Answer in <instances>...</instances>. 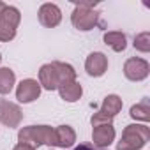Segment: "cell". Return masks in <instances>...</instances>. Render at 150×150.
Instances as JSON below:
<instances>
[{"label": "cell", "mask_w": 150, "mask_h": 150, "mask_svg": "<svg viewBox=\"0 0 150 150\" xmlns=\"http://www.w3.org/2000/svg\"><path fill=\"white\" fill-rule=\"evenodd\" d=\"M20 139H21V143H23L25 139H34V143H35V145H41V143L57 145L55 131H51V129H50V127H46V125H39V127L32 125V127H28V129L21 131V132H20Z\"/></svg>", "instance_id": "6da1fadb"}, {"label": "cell", "mask_w": 150, "mask_h": 150, "mask_svg": "<svg viewBox=\"0 0 150 150\" xmlns=\"http://www.w3.org/2000/svg\"><path fill=\"white\" fill-rule=\"evenodd\" d=\"M20 21V13L14 7H6L0 14V39L9 41L16 34V25Z\"/></svg>", "instance_id": "7a4b0ae2"}, {"label": "cell", "mask_w": 150, "mask_h": 150, "mask_svg": "<svg viewBox=\"0 0 150 150\" xmlns=\"http://www.w3.org/2000/svg\"><path fill=\"white\" fill-rule=\"evenodd\" d=\"M97 21V13L94 11H87V6H78L74 9V14H72V23L74 27H78L80 30H90Z\"/></svg>", "instance_id": "3957f363"}, {"label": "cell", "mask_w": 150, "mask_h": 150, "mask_svg": "<svg viewBox=\"0 0 150 150\" xmlns=\"http://www.w3.org/2000/svg\"><path fill=\"white\" fill-rule=\"evenodd\" d=\"M146 74H148V64L141 58H131L127 60L125 64V76L132 81L136 80H143L146 78Z\"/></svg>", "instance_id": "277c9868"}, {"label": "cell", "mask_w": 150, "mask_h": 150, "mask_svg": "<svg viewBox=\"0 0 150 150\" xmlns=\"http://www.w3.org/2000/svg\"><path fill=\"white\" fill-rule=\"evenodd\" d=\"M39 83L37 81H34V80H25V81H21L20 83V87H18V92H16V97H18V101H21V103H30V101H34V99H37L39 97Z\"/></svg>", "instance_id": "5b68a950"}, {"label": "cell", "mask_w": 150, "mask_h": 150, "mask_svg": "<svg viewBox=\"0 0 150 150\" xmlns=\"http://www.w3.org/2000/svg\"><path fill=\"white\" fill-rule=\"evenodd\" d=\"M120 108H122V103H120V99L117 97V96H108L106 99H104V108L96 115V117H92V124L96 125V124H99V120L101 118H104L106 115L111 118V117H115L118 111H120Z\"/></svg>", "instance_id": "8992f818"}, {"label": "cell", "mask_w": 150, "mask_h": 150, "mask_svg": "<svg viewBox=\"0 0 150 150\" xmlns=\"http://www.w3.org/2000/svg\"><path fill=\"white\" fill-rule=\"evenodd\" d=\"M39 20L46 27H57L60 23V9L55 4H44L39 11Z\"/></svg>", "instance_id": "52a82bcc"}, {"label": "cell", "mask_w": 150, "mask_h": 150, "mask_svg": "<svg viewBox=\"0 0 150 150\" xmlns=\"http://www.w3.org/2000/svg\"><path fill=\"white\" fill-rule=\"evenodd\" d=\"M108 67V60L103 53H92L87 58V72L90 76H101Z\"/></svg>", "instance_id": "ba28073f"}, {"label": "cell", "mask_w": 150, "mask_h": 150, "mask_svg": "<svg viewBox=\"0 0 150 150\" xmlns=\"http://www.w3.org/2000/svg\"><path fill=\"white\" fill-rule=\"evenodd\" d=\"M113 136H115V131L111 125H101V127H96L94 131V143L99 145V146H104V145H110L113 141Z\"/></svg>", "instance_id": "9c48e42d"}, {"label": "cell", "mask_w": 150, "mask_h": 150, "mask_svg": "<svg viewBox=\"0 0 150 150\" xmlns=\"http://www.w3.org/2000/svg\"><path fill=\"white\" fill-rule=\"evenodd\" d=\"M57 78H58V71H55L53 65H42V69H41V81H42V85L48 90H53V88L58 87Z\"/></svg>", "instance_id": "30bf717a"}, {"label": "cell", "mask_w": 150, "mask_h": 150, "mask_svg": "<svg viewBox=\"0 0 150 150\" xmlns=\"http://www.w3.org/2000/svg\"><path fill=\"white\" fill-rule=\"evenodd\" d=\"M60 96H62L65 101L72 103V101L80 99V96H81V87H80L78 83H74V81L64 83V85L60 87Z\"/></svg>", "instance_id": "8fae6325"}, {"label": "cell", "mask_w": 150, "mask_h": 150, "mask_svg": "<svg viewBox=\"0 0 150 150\" xmlns=\"http://www.w3.org/2000/svg\"><path fill=\"white\" fill-rule=\"evenodd\" d=\"M55 136H57V145L60 146H71L74 143V132L71 131L69 125H62L58 131H55Z\"/></svg>", "instance_id": "7c38bea8"}, {"label": "cell", "mask_w": 150, "mask_h": 150, "mask_svg": "<svg viewBox=\"0 0 150 150\" xmlns=\"http://www.w3.org/2000/svg\"><path fill=\"white\" fill-rule=\"evenodd\" d=\"M14 83V72L11 69H0V94H9Z\"/></svg>", "instance_id": "4fadbf2b"}, {"label": "cell", "mask_w": 150, "mask_h": 150, "mask_svg": "<svg viewBox=\"0 0 150 150\" xmlns=\"http://www.w3.org/2000/svg\"><path fill=\"white\" fill-rule=\"evenodd\" d=\"M104 41H106V44L113 46L115 51L125 50V35L120 34V32H110V34H106L104 35Z\"/></svg>", "instance_id": "5bb4252c"}, {"label": "cell", "mask_w": 150, "mask_h": 150, "mask_svg": "<svg viewBox=\"0 0 150 150\" xmlns=\"http://www.w3.org/2000/svg\"><path fill=\"white\" fill-rule=\"evenodd\" d=\"M131 117H138L141 120H148V108L146 104H141V106H132L131 108Z\"/></svg>", "instance_id": "9a60e30c"}, {"label": "cell", "mask_w": 150, "mask_h": 150, "mask_svg": "<svg viewBox=\"0 0 150 150\" xmlns=\"http://www.w3.org/2000/svg\"><path fill=\"white\" fill-rule=\"evenodd\" d=\"M146 39H148V34H141V35H138V37L134 39V46H136L138 50H141V51H148L150 46L145 42Z\"/></svg>", "instance_id": "2e32d148"}, {"label": "cell", "mask_w": 150, "mask_h": 150, "mask_svg": "<svg viewBox=\"0 0 150 150\" xmlns=\"http://www.w3.org/2000/svg\"><path fill=\"white\" fill-rule=\"evenodd\" d=\"M74 150H103V148H99V146H94V145H87V143H81V145H78Z\"/></svg>", "instance_id": "e0dca14e"}, {"label": "cell", "mask_w": 150, "mask_h": 150, "mask_svg": "<svg viewBox=\"0 0 150 150\" xmlns=\"http://www.w3.org/2000/svg\"><path fill=\"white\" fill-rule=\"evenodd\" d=\"M14 150H34V148H32V146H28L27 143H20V145L14 148Z\"/></svg>", "instance_id": "ac0fdd59"}, {"label": "cell", "mask_w": 150, "mask_h": 150, "mask_svg": "<svg viewBox=\"0 0 150 150\" xmlns=\"http://www.w3.org/2000/svg\"><path fill=\"white\" fill-rule=\"evenodd\" d=\"M4 9H6V6H4L2 2H0V14H2V11H4Z\"/></svg>", "instance_id": "d6986e66"}]
</instances>
